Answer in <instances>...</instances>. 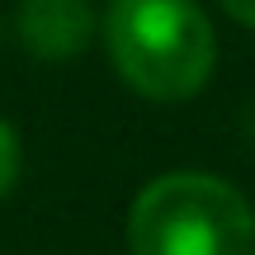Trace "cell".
<instances>
[{"instance_id":"5b68a950","label":"cell","mask_w":255,"mask_h":255,"mask_svg":"<svg viewBox=\"0 0 255 255\" xmlns=\"http://www.w3.org/2000/svg\"><path fill=\"white\" fill-rule=\"evenodd\" d=\"M222 9H227L237 24H246V28H255V0H222Z\"/></svg>"},{"instance_id":"7a4b0ae2","label":"cell","mask_w":255,"mask_h":255,"mask_svg":"<svg viewBox=\"0 0 255 255\" xmlns=\"http://www.w3.org/2000/svg\"><path fill=\"white\" fill-rule=\"evenodd\" d=\"M132 255H255L251 199L208 170H170L128 208Z\"/></svg>"},{"instance_id":"6da1fadb","label":"cell","mask_w":255,"mask_h":255,"mask_svg":"<svg viewBox=\"0 0 255 255\" xmlns=\"http://www.w3.org/2000/svg\"><path fill=\"white\" fill-rule=\"evenodd\" d=\"M100 33L119 81L151 104H184L213 81L218 33L199 0H109Z\"/></svg>"},{"instance_id":"277c9868","label":"cell","mask_w":255,"mask_h":255,"mask_svg":"<svg viewBox=\"0 0 255 255\" xmlns=\"http://www.w3.org/2000/svg\"><path fill=\"white\" fill-rule=\"evenodd\" d=\"M24 175V142H19V128L0 114V199H9Z\"/></svg>"},{"instance_id":"3957f363","label":"cell","mask_w":255,"mask_h":255,"mask_svg":"<svg viewBox=\"0 0 255 255\" xmlns=\"http://www.w3.org/2000/svg\"><path fill=\"white\" fill-rule=\"evenodd\" d=\"M14 33L33 62L66 66L95 43L100 14H95L90 0H19Z\"/></svg>"}]
</instances>
